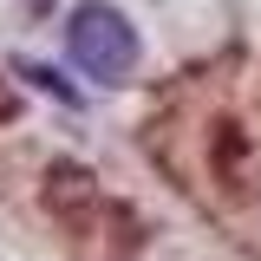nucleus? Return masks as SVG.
<instances>
[{"label":"nucleus","instance_id":"obj_1","mask_svg":"<svg viewBox=\"0 0 261 261\" xmlns=\"http://www.w3.org/2000/svg\"><path fill=\"white\" fill-rule=\"evenodd\" d=\"M65 53H72V65H79L85 79L118 85L130 65H137V27H130L118 7L85 0V7H72V13H65Z\"/></svg>","mask_w":261,"mask_h":261}]
</instances>
